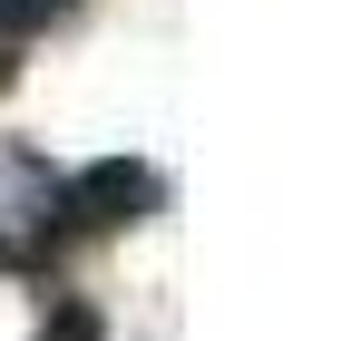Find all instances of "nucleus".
<instances>
[{"label": "nucleus", "instance_id": "f257e3e1", "mask_svg": "<svg viewBox=\"0 0 351 341\" xmlns=\"http://www.w3.org/2000/svg\"><path fill=\"white\" fill-rule=\"evenodd\" d=\"M147 205H156V176L137 156H98L78 176H59V225H137Z\"/></svg>", "mask_w": 351, "mask_h": 341}, {"label": "nucleus", "instance_id": "f03ea898", "mask_svg": "<svg viewBox=\"0 0 351 341\" xmlns=\"http://www.w3.org/2000/svg\"><path fill=\"white\" fill-rule=\"evenodd\" d=\"M69 10V0H0V29H10V39H29V29H49Z\"/></svg>", "mask_w": 351, "mask_h": 341}]
</instances>
